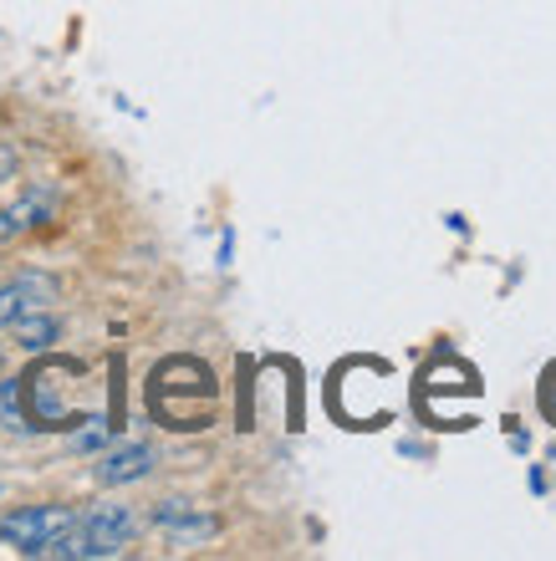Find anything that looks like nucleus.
<instances>
[{
  "label": "nucleus",
  "mask_w": 556,
  "mask_h": 561,
  "mask_svg": "<svg viewBox=\"0 0 556 561\" xmlns=\"http://www.w3.org/2000/svg\"><path fill=\"white\" fill-rule=\"evenodd\" d=\"M15 163H21V159H15V148H5V144H0V184H5V179L15 174Z\"/></svg>",
  "instance_id": "6e6552de"
},
{
  "label": "nucleus",
  "mask_w": 556,
  "mask_h": 561,
  "mask_svg": "<svg viewBox=\"0 0 556 561\" xmlns=\"http://www.w3.org/2000/svg\"><path fill=\"white\" fill-rule=\"evenodd\" d=\"M138 520L123 505H98L88 516H77L67 531L42 551V557H67V561H88V557H117V551L133 541Z\"/></svg>",
  "instance_id": "f257e3e1"
},
{
  "label": "nucleus",
  "mask_w": 556,
  "mask_h": 561,
  "mask_svg": "<svg viewBox=\"0 0 556 561\" xmlns=\"http://www.w3.org/2000/svg\"><path fill=\"white\" fill-rule=\"evenodd\" d=\"M154 470V449L148 444H117L113 455L98 459V485H133V480H144Z\"/></svg>",
  "instance_id": "423d86ee"
},
{
  "label": "nucleus",
  "mask_w": 556,
  "mask_h": 561,
  "mask_svg": "<svg viewBox=\"0 0 556 561\" xmlns=\"http://www.w3.org/2000/svg\"><path fill=\"white\" fill-rule=\"evenodd\" d=\"M72 520L77 516L67 505H31V511H15V516L0 520V541H11V547L26 551V557H42Z\"/></svg>",
  "instance_id": "f03ea898"
},
{
  "label": "nucleus",
  "mask_w": 556,
  "mask_h": 561,
  "mask_svg": "<svg viewBox=\"0 0 556 561\" xmlns=\"http://www.w3.org/2000/svg\"><path fill=\"white\" fill-rule=\"evenodd\" d=\"M57 215V194L52 190H31L21 194L15 205L0 209V240H15V236H26V230H36V225H46Z\"/></svg>",
  "instance_id": "39448f33"
},
{
  "label": "nucleus",
  "mask_w": 556,
  "mask_h": 561,
  "mask_svg": "<svg viewBox=\"0 0 556 561\" xmlns=\"http://www.w3.org/2000/svg\"><path fill=\"white\" fill-rule=\"evenodd\" d=\"M52 296H57V280L36 276V271L5 280V286H0V327L21 322V317H31V311H46V301H52Z\"/></svg>",
  "instance_id": "20e7f679"
},
{
  "label": "nucleus",
  "mask_w": 556,
  "mask_h": 561,
  "mask_svg": "<svg viewBox=\"0 0 556 561\" xmlns=\"http://www.w3.org/2000/svg\"><path fill=\"white\" fill-rule=\"evenodd\" d=\"M11 332H15V342H21V347H31V353H42V347H52V342L61 337L57 317H46V311H31V317L11 322Z\"/></svg>",
  "instance_id": "0eeeda50"
},
{
  "label": "nucleus",
  "mask_w": 556,
  "mask_h": 561,
  "mask_svg": "<svg viewBox=\"0 0 556 561\" xmlns=\"http://www.w3.org/2000/svg\"><path fill=\"white\" fill-rule=\"evenodd\" d=\"M154 526H159L174 547H200V541H209V536L220 531V520L205 516V511H194V505H184V501H163L159 511H154Z\"/></svg>",
  "instance_id": "7ed1b4c3"
}]
</instances>
